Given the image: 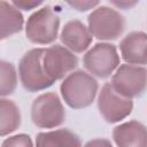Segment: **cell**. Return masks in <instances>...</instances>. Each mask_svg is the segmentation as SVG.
Here are the masks:
<instances>
[{"label": "cell", "mask_w": 147, "mask_h": 147, "mask_svg": "<svg viewBox=\"0 0 147 147\" xmlns=\"http://www.w3.org/2000/svg\"><path fill=\"white\" fill-rule=\"evenodd\" d=\"M60 91L64 102L70 108L83 109L94 101L98 93V82L92 75L77 70L64 78Z\"/></svg>", "instance_id": "cell-1"}, {"label": "cell", "mask_w": 147, "mask_h": 147, "mask_svg": "<svg viewBox=\"0 0 147 147\" xmlns=\"http://www.w3.org/2000/svg\"><path fill=\"white\" fill-rule=\"evenodd\" d=\"M60 28V18L51 6L36 10L25 25V34L29 41L37 45H47L55 41Z\"/></svg>", "instance_id": "cell-2"}, {"label": "cell", "mask_w": 147, "mask_h": 147, "mask_svg": "<svg viewBox=\"0 0 147 147\" xmlns=\"http://www.w3.org/2000/svg\"><path fill=\"white\" fill-rule=\"evenodd\" d=\"M44 48H33L26 52L20 63L18 74L23 87L29 92H38L48 88L54 82L45 74L42 68Z\"/></svg>", "instance_id": "cell-3"}, {"label": "cell", "mask_w": 147, "mask_h": 147, "mask_svg": "<svg viewBox=\"0 0 147 147\" xmlns=\"http://www.w3.org/2000/svg\"><path fill=\"white\" fill-rule=\"evenodd\" d=\"M91 36L99 40H115L122 36L125 29L124 17L115 9L100 6L87 17Z\"/></svg>", "instance_id": "cell-4"}, {"label": "cell", "mask_w": 147, "mask_h": 147, "mask_svg": "<svg viewBox=\"0 0 147 147\" xmlns=\"http://www.w3.org/2000/svg\"><path fill=\"white\" fill-rule=\"evenodd\" d=\"M31 119L41 129L60 126L65 119L64 107L56 93L48 92L37 96L31 107Z\"/></svg>", "instance_id": "cell-5"}, {"label": "cell", "mask_w": 147, "mask_h": 147, "mask_svg": "<svg viewBox=\"0 0 147 147\" xmlns=\"http://www.w3.org/2000/svg\"><path fill=\"white\" fill-rule=\"evenodd\" d=\"M83 64L90 74L99 78H108L119 65L116 46L108 42L94 45L84 55Z\"/></svg>", "instance_id": "cell-6"}, {"label": "cell", "mask_w": 147, "mask_h": 147, "mask_svg": "<svg viewBox=\"0 0 147 147\" xmlns=\"http://www.w3.org/2000/svg\"><path fill=\"white\" fill-rule=\"evenodd\" d=\"M146 69L140 65L122 64L113 75L110 85L121 95L129 98H138L146 90Z\"/></svg>", "instance_id": "cell-7"}, {"label": "cell", "mask_w": 147, "mask_h": 147, "mask_svg": "<svg viewBox=\"0 0 147 147\" xmlns=\"http://www.w3.org/2000/svg\"><path fill=\"white\" fill-rule=\"evenodd\" d=\"M98 109L106 122L117 123L131 114L133 102L131 99L117 93L110 83H107L102 86L99 93Z\"/></svg>", "instance_id": "cell-8"}, {"label": "cell", "mask_w": 147, "mask_h": 147, "mask_svg": "<svg viewBox=\"0 0 147 147\" xmlns=\"http://www.w3.org/2000/svg\"><path fill=\"white\" fill-rule=\"evenodd\" d=\"M41 62L45 74L53 82L62 79L78 65L77 56L61 45L44 48Z\"/></svg>", "instance_id": "cell-9"}, {"label": "cell", "mask_w": 147, "mask_h": 147, "mask_svg": "<svg viewBox=\"0 0 147 147\" xmlns=\"http://www.w3.org/2000/svg\"><path fill=\"white\" fill-rule=\"evenodd\" d=\"M147 36L142 31H134L126 34L121 44V55L126 64L144 67L147 62Z\"/></svg>", "instance_id": "cell-10"}, {"label": "cell", "mask_w": 147, "mask_h": 147, "mask_svg": "<svg viewBox=\"0 0 147 147\" xmlns=\"http://www.w3.org/2000/svg\"><path fill=\"white\" fill-rule=\"evenodd\" d=\"M60 38L65 48L72 53L85 52L92 42V36L88 29L79 20H72L65 23Z\"/></svg>", "instance_id": "cell-11"}, {"label": "cell", "mask_w": 147, "mask_h": 147, "mask_svg": "<svg viewBox=\"0 0 147 147\" xmlns=\"http://www.w3.org/2000/svg\"><path fill=\"white\" fill-rule=\"evenodd\" d=\"M113 139L118 147H146V127L138 121H129L113 130Z\"/></svg>", "instance_id": "cell-12"}, {"label": "cell", "mask_w": 147, "mask_h": 147, "mask_svg": "<svg viewBox=\"0 0 147 147\" xmlns=\"http://www.w3.org/2000/svg\"><path fill=\"white\" fill-rule=\"evenodd\" d=\"M23 24L22 13L11 2L0 1V41L18 33L23 29Z\"/></svg>", "instance_id": "cell-13"}, {"label": "cell", "mask_w": 147, "mask_h": 147, "mask_svg": "<svg viewBox=\"0 0 147 147\" xmlns=\"http://www.w3.org/2000/svg\"><path fill=\"white\" fill-rule=\"evenodd\" d=\"M36 147H82L79 137L68 129L40 132L36 137Z\"/></svg>", "instance_id": "cell-14"}, {"label": "cell", "mask_w": 147, "mask_h": 147, "mask_svg": "<svg viewBox=\"0 0 147 147\" xmlns=\"http://www.w3.org/2000/svg\"><path fill=\"white\" fill-rule=\"evenodd\" d=\"M21 125L18 106L9 99L0 98V137L15 132Z\"/></svg>", "instance_id": "cell-15"}, {"label": "cell", "mask_w": 147, "mask_h": 147, "mask_svg": "<svg viewBox=\"0 0 147 147\" xmlns=\"http://www.w3.org/2000/svg\"><path fill=\"white\" fill-rule=\"evenodd\" d=\"M17 87V74L13 63L0 60V96H7Z\"/></svg>", "instance_id": "cell-16"}, {"label": "cell", "mask_w": 147, "mask_h": 147, "mask_svg": "<svg viewBox=\"0 0 147 147\" xmlns=\"http://www.w3.org/2000/svg\"><path fill=\"white\" fill-rule=\"evenodd\" d=\"M1 147H33V144L30 136L25 133H20L5 139Z\"/></svg>", "instance_id": "cell-17"}, {"label": "cell", "mask_w": 147, "mask_h": 147, "mask_svg": "<svg viewBox=\"0 0 147 147\" xmlns=\"http://www.w3.org/2000/svg\"><path fill=\"white\" fill-rule=\"evenodd\" d=\"M68 5L78 11H86L99 5V1H68Z\"/></svg>", "instance_id": "cell-18"}, {"label": "cell", "mask_w": 147, "mask_h": 147, "mask_svg": "<svg viewBox=\"0 0 147 147\" xmlns=\"http://www.w3.org/2000/svg\"><path fill=\"white\" fill-rule=\"evenodd\" d=\"M42 3H44L42 1H30V0H28V1H13V2H11V5H13L15 8H17L18 10H20V9H23V10H31V9L38 7V6L42 5Z\"/></svg>", "instance_id": "cell-19"}, {"label": "cell", "mask_w": 147, "mask_h": 147, "mask_svg": "<svg viewBox=\"0 0 147 147\" xmlns=\"http://www.w3.org/2000/svg\"><path fill=\"white\" fill-rule=\"evenodd\" d=\"M84 147H113V145L107 139L98 138V139H92V140L87 141Z\"/></svg>", "instance_id": "cell-20"}, {"label": "cell", "mask_w": 147, "mask_h": 147, "mask_svg": "<svg viewBox=\"0 0 147 147\" xmlns=\"http://www.w3.org/2000/svg\"><path fill=\"white\" fill-rule=\"evenodd\" d=\"M113 3L115 6H117V7H119V8H130V7L134 6L137 2L136 1L134 2H126V1H124V2H115V1H113Z\"/></svg>", "instance_id": "cell-21"}]
</instances>
